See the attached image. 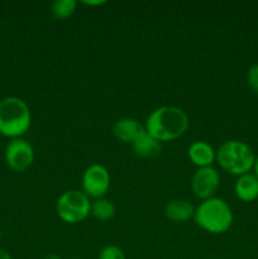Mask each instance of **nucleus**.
<instances>
[{"label":"nucleus","instance_id":"dca6fc26","mask_svg":"<svg viewBox=\"0 0 258 259\" xmlns=\"http://www.w3.org/2000/svg\"><path fill=\"white\" fill-rule=\"evenodd\" d=\"M98 259H125V254L118 245H106L100 250Z\"/></svg>","mask_w":258,"mask_h":259},{"label":"nucleus","instance_id":"1a4fd4ad","mask_svg":"<svg viewBox=\"0 0 258 259\" xmlns=\"http://www.w3.org/2000/svg\"><path fill=\"white\" fill-rule=\"evenodd\" d=\"M187 156L197 168L211 167L214 161H217V151L204 141H195L194 143L190 144Z\"/></svg>","mask_w":258,"mask_h":259},{"label":"nucleus","instance_id":"a211bd4d","mask_svg":"<svg viewBox=\"0 0 258 259\" xmlns=\"http://www.w3.org/2000/svg\"><path fill=\"white\" fill-rule=\"evenodd\" d=\"M106 2H104V0H96V2H82V4L85 5H89V7H96V5H101V4H105Z\"/></svg>","mask_w":258,"mask_h":259},{"label":"nucleus","instance_id":"423d86ee","mask_svg":"<svg viewBox=\"0 0 258 259\" xmlns=\"http://www.w3.org/2000/svg\"><path fill=\"white\" fill-rule=\"evenodd\" d=\"M81 187H82L81 191L89 199H101L110 189V174L101 164H90L83 172Z\"/></svg>","mask_w":258,"mask_h":259},{"label":"nucleus","instance_id":"f3484780","mask_svg":"<svg viewBox=\"0 0 258 259\" xmlns=\"http://www.w3.org/2000/svg\"><path fill=\"white\" fill-rule=\"evenodd\" d=\"M247 83L250 90L258 95V63L252 65L247 71Z\"/></svg>","mask_w":258,"mask_h":259},{"label":"nucleus","instance_id":"f03ea898","mask_svg":"<svg viewBox=\"0 0 258 259\" xmlns=\"http://www.w3.org/2000/svg\"><path fill=\"white\" fill-rule=\"evenodd\" d=\"M32 114L23 99L9 96L0 100V134L8 138H22L30 128Z\"/></svg>","mask_w":258,"mask_h":259},{"label":"nucleus","instance_id":"39448f33","mask_svg":"<svg viewBox=\"0 0 258 259\" xmlns=\"http://www.w3.org/2000/svg\"><path fill=\"white\" fill-rule=\"evenodd\" d=\"M91 201L80 190L65 191L56 202V211L62 222L78 224L90 215Z\"/></svg>","mask_w":258,"mask_h":259},{"label":"nucleus","instance_id":"9b49d317","mask_svg":"<svg viewBox=\"0 0 258 259\" xmlns=\"http://www.w3.org/2000/svg\"><path fill=\"white\" fill-rule=\"evenodd\" d=\"M234 192L243 202H252L258 199V179L254 174L242 175L234 184Z\"/></svg>","mask_w":258,"mask_h":259},{"label":"nucleus","instance_id":"aec40b11","mask_svg":"<svg viewBox=\"0 0 258 259\" xmlns=\"http://www.w3.org/2000/svg\"><path fill=\"white\" fill-rule=\"evenodd\" d=\"M253 174H254L255 177H257V179H258V156L255 157L254 166H253Z\"/></svg>","mask_w":258,"mask_h":259},{"label":"nucleus","instance_id":"412c9836","mask_svg":"<svg viewBox=\"0 0 258 259\" xmlns=\"http://www.w3.org/2000/svg\"><path fill=\"white\" fill-rule=\"evenodd\" d=\"M45 259H62V258L58 257V255H56V254H50V255H47Z\"/></svg>","mask_w":258,"mask_h":259},{"label":"nucleus","instance_id":"6e6552de","mask_svg":"<svg viewBox=\"0 0 258 259\" xmlns=\"http://www.w3.org/2000/svg\"><path fill=\"white\" fill-rule=\"evenodd\" d=\"M220 187V175L214 167H204L195 171L191 180V189L195 196L202 201L214 197Z\"/></svg>","mask_w":258,"mask_h":259},{"label":"nucleus","instance_id":"ddd939ff","mask_svg":"<svg viewBox=\"0 0 258 259\" xmlns=\"http://www.w3.org/2000/svg\"><path fill=\"white\" fill-rule=\"evenodd\" d=\"M132 147H133L134 153L142 158H153L161 153V142L149 136L147 132H143L132 143Z\"/></svg>","mask_w":258,"mask_h":259},{"label":"nucleus","instance_id":"20e7f679","mask_svg":"<svg viewBox=\"0 0 258 259\" xmlns=\"http://www.w3.org/2000/svg\"><path fill=\"white\" fill-rule=\"evenodd\" d=\"M253 149L244 142L230 139L224 142L217 151V162L225 172L242 176L253 169L255 161Z\"/></svg>","mask_w":258,"mask_h":259},{"label":"nucleus","instance_id":"9d476101","mask_svg":"<svg viewBox=\"0 0 258 259\" xmlns=\"http://www.w3.org/2000/svg\"><path fill=\"white\" fill-rule=\"evenodd\" d=\"M143 132H146L143 124L133 118H121L113 125V133L115 138L124 143H133Z\"/></svg>","mask_w":258,"mask_h":259},{"label":"nucleus","instance_id":"f257e3e1","mask_svg":"<svg viewBox=\"0 0 258 259\" xmlns=\"http://www.w3.org/2000/svg\"><path fill=\"white\" fill-rule=\"evenodd\" d=\"M189 116L179 106H159L147 118L144 128L149 136L158 142H171L186 133Z\"/></svg>","mask_w":258,"mask_h":259},{"label":"nucleus","instance_id":"7ed1b4c3","mask_svg":"<svg viewBox=\"0 0 258 259\" xmlns=\"http://www.w3.org/2000/svg\"><path fill=\"white\" fill-rule=\"evenodd\" d=\"M194 220L197 227L210 234H223L232 228L234 217L228 202L214 196L200 202L195 209Z\"/></svg>","mask_w":258,"mask_h":259},{"label":"nucleus","instance_id":"4be33fe9","mask_svg":"<svg viewBox=\"0 0 258 259\" xmlns=\"http://www.w3.org/2000/svg\"><path fill=\"white\" fill-rule=\"evenodd\" d=\"M75 259H80V258H75Z\"/></svg>","mask_w":258,"mask_h":259},{"label":"nucleus","instance_id":"6ab92c4d","mask_svg":"<svg viewBox=\"0 0 258 259\" xmlns=\"http://www.w3.org/2000/svg\"><path fill=\"white\" fill-rule=\"evenodd\" d=\"M0 259H12V255H10L5 249L0 248Z\"/></svg>","mask_w":258,"mask_h":259},{"label":"nucleus","instance_id":"4468645a","mask_svg":"<svg viewBox=\"0 0 258 259\" xmlns=\"http://www.w3.org/2000/svg\"><path fill=\"white\" fill-rule=\"evenodd\" d=\"M90 214L100 222H106V220H110L114 218L115 206L110 200L101 197V199H96L91 202Z\"/></svg>","mask_w":258,"mask_h":259},{"label":"nucleus","instance_id":"2eb2a0df","mask_svg":"<svg viewBox=\"0 0 258 259\" xmlns=\"http://www.w3.org/2000/svg\"><path fill=\"white\" fill-rule=\"evenodd\" d=\"M76 7L77 3L75 0H56L52 3L51 12L56 19L62 20L70 18L76 12Z\"/></svg>","mask_w":258,"mask_h":259},{"label":"nucleus","instance_id":"0eeeda50","mask_svg":"<svg viewBox=\"0 0 258 259\" xmlns=\"http://www.w3.org/2000/svg\"><path fill=\"white\" fill-rule=\"evenodd\" d=\"M5 161L13 171H27L34 162V148L25 139H12L5 147Z\"/></svg>","mask_w":258,"mask_h":259},{"label":"nucleus","instance_id":"f8f14e48","mask_svg":"<svg viewBox=\"0 0 258 259\" xmlns=\"http://www.w3.org/2000/svg\"><path fill=\"white\" fill-rule=\"evenodd\" d=\"M195 209L187 200H171L164 206V215L167 219L175 223H186L194 218Z\"/></svg>","mask_w":258,"mask_h":259}]
</instances>
